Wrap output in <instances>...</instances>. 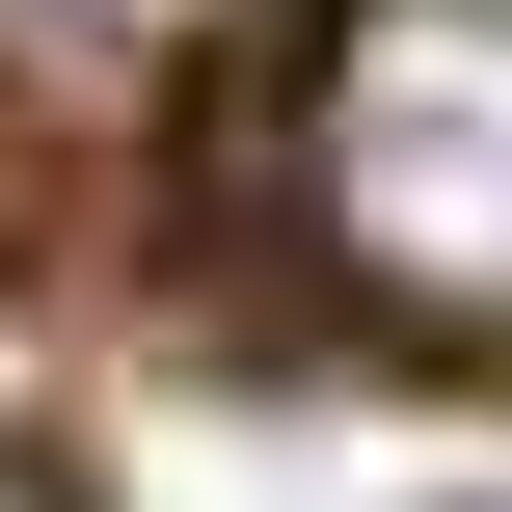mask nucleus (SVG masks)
I'll return each instance as SVG.
<instances>
[{
    "label": "nucleus",
    "mask_w": 512,
    "mask_h": 512,
    "mask_svg": "<svg viewBox=\"0 0 512 512\" xmlns=\"http://www.w3.org/2000/svg\"><path fill=\"white\" fill-rule=\"evenodd\" d=\"M297 189L405 324H512V0H378L297 81Z\"/></svg>",
    "instance_id": "nucleus-1"
},
{
    "label": "nucleus",
    "mask_w": 512,
    "mask_h": 512,
    "mask_svg": "<svg viewBox=\"0 0 512 512\" xmlns=\"http://www.w3.org/2000/svg\"><path fill=\"white\" fill-rule=\"evenodd\" d=\"M54 27H189V0H54Z\"/></svg>",
    "instance_id": "nucleus-2"
}]
</instances>
